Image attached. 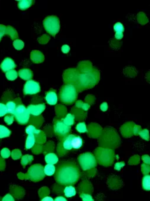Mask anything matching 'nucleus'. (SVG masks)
Returning a JSON list of instances; mask_svg holds the SVG:
<instances>
[{
    "label": "nucleus",
    "instance_id": "nucleus-1",
    "mask_svg": "<svg viewBox=\"0 0 150 201\" xmlns=\"http://www.w3.org/2000/svg\"><path fill=\"white\" fill-rule=\"evenodd\" d=\"M80 176L78 166L70 160L62 162L57 166L54 175L56 182L62 186L74 185L78 181Z\"/></svg>",
    "mask_w": 150,
    "mask_h": 201
},
{
    "label": "nucleus",
    "instance_id": "nucleus-2",
    "mask_svg": "<svg viewBox=\"0 0 150 201\" xmlns=\"http://www.w3.org/2000/svg\"><path fill=\"white\" fill-rule=\"evenodd\" d=\"M99 81V72L96 69H91L80 74L74 85L77 91L82 92L94 87Z\"/></svg>",
    "mask_w": 150,
    "mask_h": 201
},
{
    "label": "nucleus",
    "instance_id": "nucleus-3",
    "mask_svg": "<svg viewBox=\"0 0 150 201\" xmlns=\"http://www.w3.org/2000/svg\"><path fill=\"white\" fill-rule=\"evenodd\" d=\"M95 155L98 163L103 166H110L114 163L115 153L111 149L98 148L95 151Z\"/></svg>",
    "mask_w": 150,
    "mask_h": 201
},
{
    "label": "nucleus",
    "instance_id": "nucleus-4",
    "mask_svg": "<svg viewBox=\"0 0 150 201\" xmlns=\"http://www.w3.org/2000/svg\"><path fill=\"white\" fill-rule=\"evenodd\" d=\"M78 97V91L72 85H66L62 87L60 92L61 101L67 105L73 104Z\"/></svg>",
    "mask_w": 150,
    "mask_h": 201
},
{
    "label": "nucleus",
    "instance_id": "nucleus-5",
    "mask_svg": "<svg viewBox=\"0 0 150 201\" xmlns=\"http://www.w3.org/2000/svg\"><path fill=\"white\" fill-rule=\"evenodd\" d=\"M78 161L83 171H88L95 168L97 165V160L96 157L89 152L81 155L78 158Z\"/></svg>",
    "mask_w": 150,
    "mask_h": 201
},
{
    "label": "nucleus",
    "instance_id": "nucleus-6",
    "mask_svg": "<svg viewBox=\"0 0 150 201\" xmlns=\"http://www.w3.org/2000/svg\"><path fill=\"white\" fill-rule=\"evenodd\" d=\"M43 24L45 30L53 36L57 34L60 30V21L55 16L47 17L43 22Z\"/></svg>",
    "mask_w": 150,
    "mask_h": 201
},
{
    "label": "nucleus",
    "instance_id": "nucleus-7",
    "mask_svg": "<svg viewBox=\"0 0 150 201\" xmlns=\"http://www.w3.org/2000/svg\"><path fill=\"white\" fill-rule=\"evenodd\" d=\"M45 174L42 165L36 164L31 166L28 171L27 177L32 182H38L44 178Z\"/></svg>",
    "mask_w": 150,
    "mask_h": 201
},
{
    "label": "nucleus",
    "instance_id": "nucleus-8",
    "mask_svg": "<svg viewBox=\"0 0 150 201\" xmlns=\"http://www.w3.org/2000/svg\"><path fill=\"white\" fill-rule=\"evenodd\" d=\"M17 121L21 125H25L30 119V114L24 105H18L13 114Z\"/></svg>",
    "mask_w": 150,
    "mask_h": 201
},
{
    "label": "nucleus",
    "instance_id": "nucleus-9",
    "mask_svg": "<svg viewBox=\"0 0 150 201\" xmlns=\"http://www.w3.org/2000/svg\"><path fill=\"white\" fill-rule=\"evenodd\" d=\"M54 130L55 134L60 140H62L64 137L67 136L71 131L70 127L67 126L64 121L60 119H56L54 121Z\"/></svg>",
    "mask_w": 150,
    "mask_h": 201
},
{
    "label": "nucleus",
    "instance_id": "nucleus-10",
    "mask_svg": "<svg viewBox=\"0 0 150 201\" xmlns=\"http://www.w3.org/2000/svg\"><path fill=\"white\" fill-rule=\"evenodd\" d=\"M80 74L79 71L75 69H71L66 70L63 74V78L65 83L74 86Z\"/></svg>",
    "mask_w": 150,
    "mask_h": 201
},
{
    "label": "nucleus",
    "instance_id": "nucleus-11",
    "mask_svg": "<svg viewBox=\"0 0 150 201\" xmlns=\"http://www.w3.org/2000/svg\"><path fill=\"white\" fill-rule=\"evenodd\" d=\"M40 90L41 88L38 82L34 81H28L24 85L23 92L25 95H34L38 93Z\"/></svg>",
    "mask_w": 150,
    "mask_h": 201
},
{
    "label": "nucleus",
    "instance_id": "nucleus-12",
    "mask_svg": "<svg viewBox=\"0 0 150 201\" xmlns=\"http://www.w3.org/2000/svg\"><path fill=\"white\" fill-rule=\"evenodd\" d=\"M45 108V104H41L39 105H31L28 107L27 110L30 114L38 116L44 111Z\"/></svg>",
    "mask_w": 150,
    "mask_h": 201
},
{
    "label": "nucleus",
    "instance_id": "nucleus-13",
    "mask_svg": "<svg viewBox=\"0 0 150 201\" xmlns=\"http://www.w3.org/2000/svg\"><path fill=\"white\" fill-rule=\"evenodd\" d=\"M15 67L16 65L14 60L9 58H6L4 60L1 65V68L2 70L4 72H7L11 70H13Z\"/></svg>",
    "mask_w": 150,
    "mask_h": 201
},
{
    "label": "nucleus",
    "instance_id": "nucleus-14",
    "mask_svg": "<svg viewBox=\"0 0 150 201\" xmlns=\"http://www.w3.org/2000/svg\"><path fill=\"white\" fill-rule=\"evenodd\" d=\"M45 99L47 103L50 105H55L56 104L58 101V97L55 91L54 90H49L46 94Z\"/></svg>",
    "mask_w": 150,
    "mask_h": 201
},
{
    "label": "nucleus",
    "instance_id": "nucleus-15",
    "mask_svg": "<svg viewBox=\"0 0 150 201\" xmlns=\"http://www.w3.org/2000/svg\"><path fill=\"white\" fill-rule=\"evenodd\" d=\"M114 29L116 31V34H115V37L116 38L120 40L123 37L122 32L124 31V27L122 24L121 22H117L114 26Z\"/></svg>",
    "mask_w": 150,
    "mask_h": 201
},
{
    "label": "nucleus",
    "instance_id": "nucleus-16",
    "mask_svg": "<svg viewBox=\"0 0 150 201\" xmlns=\"http://www.w3.org/2000/svg\"><path fill=\"white\" fill-rule=\"evenodd\" d=\"M45 160L47 164H55L58 162V158L54 153H50L45 156Z\"/></svg>",
    "mask_w": 150,
    "mask_h": 201
},
{
    "label": "nucleus",
    "instance_id": "nucleus-17",
    "mask_svg": "<svg viewBox=\"0 0 150 201\" xmlns=\"http://www.w3.org/2000/svg\"><path fill=\"white\" fill-rule=\"evenodd\" d=\"M19 76L23 79L27 80V79H30L32 78V74L30 69H24L20 70L19 71Z\"/></svg>",
    "mask_w": 150,
    "mask_h": 201
},
{
    "label": "nucleus",
    "instance_id": "nucleus-18",
    "mask_svg": "<svg viewBox=\"0 0 150 201\" xmlns=\"http://www.w3.org/2000/svg\"><path fill=\"white\" fill-rule=\"evenodd\" d=\"M32 3H33V1H31V0L19 1L18 3V7L21 10H25L30 7L31 6L32 4Z\"/></svg>",
    "mask_w": 150,
    "mask_h": 201
},
{
    "label": "nucleus",
    "instance_id": "nucleus-19",
    "mask_svg": "<svg viewBox=\"0 0 150 201\" xmlns=\"http://www.w3.org/2000/svg\"><path fill=\"white\" fill-rule=\"evenodd\" d=\"M35 143H36V139L34 135H28L26 140L25 148L27 150L31 149L34 146Z\"/></svg>",
    "mask_w": 150,
    "mask_h": 201
},
{
    "label": "nucleus",
    "instance_id": "nucleus-20",
    "mask_svg": "<svg viewBox=\"0 0 150 201\" xmlns=\"http://www.w3.org/2000/svg\"><path fill=\"white\" fill-rule=\"evenodd\" d=\"M77 194L76 190L74 187L72 186V185L68 186L64 189V194L65 196L68 198H71L74 196H75Z\"/></svg>",
    "mask_w": 150,
    "mask_h": 201
},
{
    "label": "nucleus",
    "instance_id": "nucleus-21",
    "mask_svg": "<svg viewBox=\"0 0 150 201\" xmlns=\"http://www.w3.org/2000/svg\"><path fill=\"white\" fill-rule=\"evenodd\" d=\"M44 171L45 175L51 176L55 173V167L54 166V164H47L44 167Z\"/></svg>",
    "mask_w": 150,
    "mask_h": 201
},
{
    "label": "nucleus",
    "instance_id": "nucleus-22",
    "mask_svg": "<svg viewBox=\"0 0 150 201\" xmlns=\"http://www.w3.org/2000/svg\"><path fill=\"white\" fill-rule=\"evenodd\" d=\"M11 131L7 127L0 125V139L8 137L11 135Z\"/></svg>",
    "mask_w": 150,
    "mask_h": 201
},
{
    "label": "nucleus",
    "instance_id": "nucleus-23",
    "mask_svg": "<svg viewBox=\"0 0 150 201\" xmlns=\"http://www.w3.org/2000/svg\"><path fill=\"white\" fill-rule=\"evenodd\" d=\"M150 176L145 175L143 179V187L145 191H149L150 190Z\"/></svg>",
    "mask_w": 150,
    "mask_h": 201
},
{
    "label": "nucleus",
    "instance_id": "nucleus-24",
    "mask_svg": "<svg viewBox=\"0 0 150 201\" xmlns=\"http://www.w3.org/2000/svg\"><path fill=\"white\" fill-rule=\"evenodd\" d=\"M17 104L14 101H9L6 104V107L7 108V112L8 114L13 115L14 112L15 111V108L17 107Z\"/></svg>",
    "mask_w": 150,
    "mask_h": 201
},
{
    "label": "nucleus",
    "instance_id": "nucleus-25",
    "mask_svg": "<svg viewBox=\"0 0 150 201\" xmlns=\"http://www.w3.org/2000/svg\"><path fill=\"white\" fill-rule=\"evenodd\" d=\"M39 132L40 131L37 130L36 127L33 126H28L26 128V133L28 135L38 134Z\"/></svg>",
    "mask_w": 150,
    "mask_h": 201
},
{
    "label": "nucleus",
    "instance_id": "nucleus-26",
    "mask_svg": "<svg viewBox=\"0 0 150 201\" xmlns=\"http://www.w3.org/2000/svg\"><path fill=\"white\" fill-rule=\"evenodd\" d=\"M6 76H7L8 79H9L10 81H13V80H14L17 78V73L15 70H9V71H8L7 72Z\"/></svg>",
    "mask_w": 150,
    "mask_h": 201
},
{
    "label": "nucleus",
    "instance_id": "nucleus-27",
    "mask_svg": "<svg viewBox=\"0 0 150 201\" xmlns=\"http://www.w3.org/2000/svg\"><path fill=\"white\" fill-rule=\"evenodd\" d=\"M7 108L6 105L0 103V117H3L7 114Z\"/></svg>",
    "mask_w": 150,
    "mask_h": 201
},
{
    "label": "nucleus",
    "instance_id": "nucleus-28",
    "mask_svg": "<svg viewBox=\"0 0 150 201\" xmlns=\"http://www.w3.org/2000/svg\"><path fill=\"white\" fill-rule=\"evenodd\" d=\"M33 157L31 156H29V155H25L22 158V161H21V163L23 164V166H25L26 164L28 163V162H31L32 160Z\"/></svg>",
    "mask_w": 150,
    "mask_h": 201
},
{
    "label": "nucleus",
    "instance_id": "nucleus-29",
    "mask_svg": "<svg viewBox=\"0 0 150 201\" xmlns=\"http://www.w3.org/2000/svg\"><path fill=\"white\" fill-rule=\"evenodd\" d=\"M77 130L80 133H85V132L87 131L86 126H85V124L84 123L78 124L77 126Z\"/></svg>",
    "mask_w": 150,
    "mask_h": 201
},
{
    "label": "nucleus",
    "instance_id": "nucleus-30",
    "mask_svg": "<svg viewBox=\"0 0 150 201\" xmlns=\"http://www.w3.org/2000/svg\"><path fill=\"white\" fill-rule=\"evenodd\" d=\"M4 121L8 125H11L14 121V115L11 114V115L6 116L5 117Z\"/></svg>",
    "mask_w": 150,
    "mask_h": 201
},
{
    "label": "nucleus",
    "instance_id": "nucleus-31",
    "mask_svg": "<svg viewBox=\"0 0 150 201\" xmlns=\"http://www.w3.org/2000/svg\"><path fill=\"white\" fill-rule=\"evenodd\" d=\"M1 155L3 158H8L10 156V151L8 149H3L1 151Z\"/></svg>",
    "mask_w": 150,
    "mask_h": 201
},
{
    "label": "nucleus",
    "instance_id": "nucleus-32",
    "mask_svg": "<svg viewBox=\"0 0 150 201\" xmlns=\"http://www.w3.org/2000/svg\"><path fill=\"white\" fill-rule=\"evenodd\" d=\"M80 197L83 199V201H93V199L92 198V196L90 195H88V194H81L80 195Z\"/></svg>",
    "mask_w": 150,
    "mask_h": 201
},
{
    "label": "nucleus",
    "instance_id": "nucleus-33",
    "mask_svg": "<svg viewBox=\"0 0 150 201\" xmlns=\"http://www.w3.org/2000/svg\"><path fill=\"white\" fill-rule=\"evenodd\" d=\"M69 49H70V48H69V47L68 45H64L62 47V49H61L62 52L64 53H68V52L69 51Z\"/></svg>",
    "mask_w": 150,
    "mask_h": 201
},
{
    "label": "nucleus",
    "instance_id": "nucleus-34",
    "mask_svg": "<svg viewBox=\"0 0 150 201\" xmlns=\"http://www.w3.org/2000/svg\"><path fill=\"white\" fill-rule=\"evenodd\" d=\"M2 201H14V200L10 195H7L6 197L3 198Z\"/></svg>",
    "mask_w": 150,
    "mask_h": 201
},
{
    "label": "nucleus",
    "instance_id": "nucleus-35",
    "mask_svg": "<svg viewBox=\"0 0 150 201\" xmlns=\"http://www.w3.org/2000/svg\"><path fill=\"white\" fill-rule=\"evenodd\" d=\"M54 201H67V200L66 199V198H63V197H61V196H59V197H57V198H56L55 199V200Z\"/></svg>",
    "mask_w": 150,
    "mask_h": 201
},
{
    "label": "nucleus",
    "instance_id": "nucleus-36",
    "mask_svg": "<svg viewBox=\"0 0 150 201\" xmlns=\"http://www.w3.org/2000/svg\"><path fill=\"white\" fill-rule=\"evenodd\" d=\"M41 201H54V200H53V198H51V197H48V196H47V197H45V198H43V199H41Z\"/></svg>",
    "mask_w": 150,
    "mask_h": 201
},
{
    "label": "nucleus",
    "instance_id": "nucleus-37",
    "mask_svg": "<svg viewBox=\"0 0 150 201\" xmlns=\"http://www.w3.org/2000/svg\"><path fill=\"white\" fill-rule=\"evenodd\" d=\"M125 165V164L124 163H117V164H115V166H118V168H117V170H120V169H121V167H122L123 166H124Z\"/></svg>",
    "mask_w": 150,
    "mask_h": 201
},
{
    "label": "nucleus",
    "instance_id": "nucleus-38",
    "mask_svg": "<svg viewBox=\"0 0 150 201\" xmlns=\"http://www.w3.org/2000/svg\"><path fill=\"white\" fill-rule=\"evenodd\" d=\"M4 34V30H2V29H0V40H1L2 37L3 36Z\"/></svg>",
    "mask_w": 150,
    "mask_h": 201
}]
</instances>
